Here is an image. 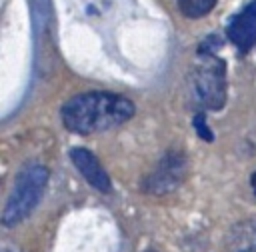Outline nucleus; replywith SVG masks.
<instances>
[{
	"label": "nucleus",
	"instance_id": "f257e3e1",
	"mask_svg": "<svg viewBox=\"0 0 256 252\" xmlns=\"http://www.w3.org/2000/svg\"><path fill=\"white\" fill-rule=\"evenodd\" d=\"M62 124L74 134H94L116 128L134 116V104L112 92H86L62 106Z\"/></svg>",
	"mask_w": 256,
	"mask_h": 252
},
{
	"label": "nucleus",
	"instance_id": "f03ea898",
	"mask_svg": "<svg viewBox=\"0 0 256 252\" xmlns=\"http://www.w3.org/2000/svg\"><path fill=\"white\" fill-rule=\"evenodd\" d=\"M46 184H48L46 166H42L38 162L26 164L14 180L12 192H10L4 212H2V224L16 226L24 218H28L32 214V210L36 208V204L40 202Z\"/></svg>",
	"mask_w": 256,
	"mask_h": 252
},
{
	"label": "nucleus",
	"instance_id": "7ed1b4c3",
	"mask_svg": "<svg viewBox=\"0 0 256 252\" xmlns=\"http://www.w3.org/2000/svg\"><path fill=\"white\" fill-rule=\"evenodd\" d=\"M192 94L202 108L218 110L226 100L224 62L212 52H200L192 70Z\"/></svg>",
	"mask_w": 256,
	"mask_h": 252
},
{
	"label": "nucleus",
	"instance_id": "20e7f679",
	"mask_svg": "<svg viewBox=\"0 0 256 252\" xmlns=\"http://www.w3.org/2000/svg\"><path fill=\"white\" fill-rule=\"evenodd\" d=\"M184 176H186V160H184V156L178 154V152H170L158 162L154 172L146 178L144 190L154 194V196L168 194V192H172V190H176L180 186Z\"/></svg>",
	"mask_w": 256,
	"mask_h": 252
},
{
	"label": "nucleus",
	"instance_id": "39448f33",
	"mask_svg": "<svg viewBox=\"0 0 256 252\" xmlns=\"http://www.w3.org/2000/svg\"><path fill=\"white\" fill-rule=\"evenodd\" d=\"M226 34L240 52H248L256 44V0L232 18Z\"/></svg>",
	"mask_w": 256,
	"mask_h": 252
},
{
	"label": "nucleus",
	"instance_id": "423d86ee",
	"mask_svg": "<svg viewBox=\"0 0 256 252\" xmlns=\"http://www.w3.org/2000/svg\"><path fill=\"white\" fill-rule=\"evenodd\" d=\"M70 158L76 166V170L84 176V180L94 186L96 190H102V192H108L112 188V182H110V176L106 174V170L102 168L100 160L86 148H74L70 152Z\"/></svg>",
	"mask_w": 256,
	"mask_h": 252
},
{
	"label": "nucleus",
	"instance_id": "0eeeda50",
	"mask_svg": "<svg viewBox=\"0 0 256 252\" xmlns=\"http://www.w3.org/2000/svg\"><path fill=\"white\" fill-rule=\"evenodd\" d=\"M230 252H256V220L236 224L228 234Z\"/></svg>",
	"mask_w": 256,
	"mask_h": 252
},
{
	"label": "nucleus",
	"instance_id": "6e6552de",
	"mask_svg": "<svg viewBox=\"0 0 256 252\" xmlns=\"http://www.w3.org/2000/svg\"><path fill=\"white\" fill-rule=\"evenodd\" d=\"M216 0H178V6L188 18H202L214 8Z\"/></svg>",
	"mask_w": 256,
	"mask_h": 252
},
{
	"label": "nucleus",
	"instance_id": "1a4fd4ad",
	"mask_svg": "<svg viewBox=\"0 0 256 252\" xmlns=\"http://www.w3.org/2000/svg\"><path fill=\"white\" fill-rule=\"evenodd\" d=\"M194 128L198 130V134L204 140H212V132H210V126H206V122H204V114H196L194 116Z\"/></svg>",
	"mask_w": 256,
	"mask_h": 252
},
{
	"label": "nucleus",
	"instance_id": "9d476101",
	"mask_svg": "<svg viewBox=\"0 0 256 252\" xmlns=\"http://www.w3.org/2000/svg\"><path fill=\"white\" fill-rule=\"evenodd\" d=\"M252 190H254V196H256V172L252 174Z\"/></svg>",
	"mask_w": 256,
	"mask_h": 252
}]
</instances>
